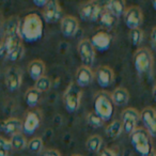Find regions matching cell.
Here are the masks:
<instances>
[{"label": "cell", "instance_id": "cell-11", "mask_svg": "<svg viewBox=\"0 0 156 156\" xmlns=\"http://www.w3.org/2000/svg\"><path fill=\"white\" fill-rule=\"evenodd\" d=\"M140 119L151 137H156V110L153 107H145L140 112Z\"/></svg>", "mask_w": 156, "mask_h": 156}, {"label": "cell", "instance_id": "cell-10", "mask_svg": "<svg viewBox=\"0 0 156 156\" xmlns=\"http://www.w3.org/2000/svg\"><path fill=\"white\" fill-rule=\"evenodd\" d=\"M62 16V9L60 3L57 0L47 1L46 5L43 8V18L48 24L57 23Z\"/></svg>", "mask_w": 156, "mask_h": 156}, {"label": "cell", "instance_id": "cell-30", "mask_svg": "<svg viewBox=\"0 0 156 156\" xmlns=\"http://www.w3.org/2000/svg\"><path fill=\"white\" fill-rule=\"evenodd\" d=\"M87 122L90 126H92V127H94V128L101 127V126L103 125V123H104V121L94 112H90L89 115H87Z\"/></svg>", "mask_w": 156, "mask_h": 156}, {"label": "cell", "instance_id": "cell-14", "mask_svg": "<svg viewBox=\"0 0 156 156\" xmlns=\"http://www.w3.org/2000/svg\"><path fill=\"white\" fill-rule=\"evenodd\" d=\"M90 42H91L92 46H93L95 50H98V51H106L107 49H109V47L111 45V37L106 31H98V32L92 35Z\"/></svg>", "mask_w": 156, "mask_h": 156}, {"label": "cell", "instance_id": "cell-8", "mask_svg": "<svg viewBox=\"0 0 156 156\" xmlns=\"http://www.w3.org/2000/svg\"><path fill=\"white\" fill-rule=\"evenodd\" d=\"M124 23L127 26L128 29H138L142 25L143 22V14L139 7L132 5L127 8L124 12Z\"/></svg>", "mask_w": 156, "mask_h": 156}, {"label": "cell", "instance_id": "cell-34", "mask_svg": "<svg viewBox=\"0 0 156 156\" xmlns=\"http://www.w3.org/2000/svg\"><path fill=\"white\" fill-rule=\"evenodd\" d=\"M43 156H61V155H60V153H59V151H57V150L49 149L44 152Z\"/></svg>", "mask_w": 156, "mask_h": 156}, {"label": "cell", "instance_id": "cell-15", "mask_svg": "<svg viewBox=\"0 0 156 156\" xmlns=\"http://www.w3.org/2000/svg\"><path fill=\"white\" fill-rule=\"evenodd\" d=\"M96 81L102 88H108L115 81V73L107 65H102L96 71Z\"/></svg>", "mask_w": 156, "mask_h": 156}, {"label": "cell", "instance_id": "cell-2", "mask_svg": "<svg viewBox=\"0 0 156 156\" xmlns=\"http://www.w3.org/2000/svg\"><path fill=\"white\" fill-rule=\"evenodd\" d=\"M129 136L133 147L140 156H149L153 153L152 137L145 128H136Z\"/></svg>", "mask_w": 156, "mask_h": 156}, {"label": "cell", "instance_id": "cell-21", "mask_svg": "<svg viewBox=\"0 0 156 156\" xmlns=\"http://www.w3.org/2000/svg\"><path fill=\"white\" fill-rule=\"evenodd\" d=\"M111 98H112V102L115 105H117V106H124V105H126L128 103L129 93H128V91L125 88L119 87L113 91Z\"/></svg>", "mask_w": 156, "mask_h": 156}, {"label": "cell", "instance_id": "cell-1", "mask_svg": "<svg viewBox=\"0 0 156 156\" xmlns=\"http://www.w3.org/2000/svg\"><path fill=\"white\" fill-rule=\"evenodd\" d=\"M44 33V23L37 13L27 14L20 23V35L23 41L34 43L39 41Z\"/></svg>", "mask_w": 156, "mask_h": 156}, {"label": "cell", "instance_id": "cell-37", "mask_svg": "<svg viewBox=\"0 0 156 156\" xmlns=\"http://www.w3.org/2000/svg\"><path fill=\"white\" fill-rule=\"evenodd\" d=\"M152 95H153L154 101L156 102V85H155V87H154V89H153V92H152Z\"/></svg>", "mask_w": 156, "mask_h": 156}, {"label": "cell", "instance_id": "cell-31", "mask_svg": "<svg viewBox=\"0 0 156 156\" xmlns=\"http://www.w3.org/2000/svg\"><path fill=\"white\" fill-rule=\"evenodd\" d=\"M24 54H25L24 46L20 45V46H18L17 48H15L14 50H12V51L7 56V59L10 61H17V60H20V59L23 58Z\"/></svg>", "mask_w": 156, "mask_h": 156}, {"label": "cell", "instance_id": "cell-9", "mask_svg": "<svg viewBox=\"0 0 156 156\" xmlns=\"http://www.w3.org/2000/svg\"><path fill=\"white\" fill-rule=\"evenodd\" d=\"M78 54L80 57V60L83 61L85 66H91L94 62V58H95V49L92 46L90 40L85 39L83 41L79 42L78 44Z\"/></svg>", "mask_w": 156, "mask_h": 156}, {"label": "cell", "instance_id": "cell-27", "mask_svg": "<svg viewBox=\"0 0 156 156\" xmlns=\"http://www.w3.org/2000/svg\"><path fill=\"white\" fill-rule=\"evenodd\" d=\"M51 87V81H50L49 77L44 75L43 77H41L40 79H37L35 81V85H34V88L37 90L39 92H46L50 89Z\"/></svg>", "mask_w": 156, "mask_h": 156}, {"label": "cell", "instance_id": "cell-38", "mask_svg": "<svg viewBox=\"0 0 156 156\" xmlns=\"http://www.w3.org/2000/svg\"><path fill=\"white\" fill-rule=\"evenodd\" d=\"M152 5H153L154 10H155V11H156V0H155V1H153V2H152Z\"/></svg>", "mask_w": 156, "mask_h": 156}, {"label": "cell", "instance_id": "cell-20", "mask_svg": "<svg viewBox=\"0 0 156 156\" xmlns=\"http://www.w3.org/2000/svg\"><path fill=\"white\" fill-rule=\"evenodd\" d=\"M105 10L108 12H110L113 16H115L117 18L121 17L125 12V2L122 0H111L108 1L105 5Z\"/></svg>", "mask_w": 156, "mask_h": 156}, {"label": "cell", "instance_id": "cell-24", "mask_svg": "<svg viewBox=\"0 0 156 156\" xmlns=\"http://www.w3.org/2000/svg\"><path fill=\"white\" fill-rule=\"evenodd\" d=\"M102 143L103 139L100 135H92L86 141V147L88 151L92 152V153H98L101 147H102Z\"/></svg>", "mask_w": 156, "mask_h": 156}, {"label": "cell", "instance_id": "cell-12", "mask_svg": "<svg viewBox=\"0 0 156 156\" xmlns=\"http://www.w3.org/2000/svg\"><path fill=\"white\" fill-rule=\"evenodd\" d=\"M23 81L22 72L18 67L12 66L5 72V83L10 91H16L20 88Z\"/></svg>", "mask_w": 156, "mask_h": 156}, {"label": "cell", "instance_id": "cell-28", "mask_svg": "<svg viewBox=\"0 0 156 156\" xmlns=\"http://www.w3.org/2000/svg\"><path fill=\"white\" fill-rule=\"evenodd\" d=\"M27 147H28L31 153H34V154L40 153L42 151V149H43V140L40 137L32 138L29 141L28 144H27Z\"/></svg>", "mask_w": 156, "mask_h": 156}, {"label": "cell", "instance_id": "cell-3", "mask_svg": "<svg viewBox=\"0 0 156 156\" xmlns=\"http://www.w3.org/2000/svg\"><path fill=\"white\" fill-rule=\"evenodd\" d=\"M113 107L111 95L107 92H98L94 98L93 108L94 113L98 115L103 121H109L113 117Z\"/></svg>", "mask_w": 156, "mask_h": 156}, {"label": "cell", "instance_id": "cell-18", "mask_svg": "<svg viewBox=\"0 0 156 156\" xmlns=\"http://www.w3.org/2000/svg\"><path fill=\"white\" fill-rule=\"evenodd\" d=\"M0 129L5 134L11 135V136L20 134V130H23V122L16 118H10L0 122Z\"/></svg>", "mask_w": 156, "mask_h": 156}, {"label": "cell", "instance_id": "cell-5", "mask_svg": "<svg viewBox=\"0 0 156 156\" xmlns=\"http://www.w3.org/2000/svg\"><path fill=\"white\" fill-rule=\"evenodd\" d=\"M134 65L139 74H147L152 71L153 56L147 48H139L134 55Z\"/></svg>", "mask_w": 156, "mask_h": 156}, {"label": "cell", "instance_id": "cell-36", "mask_svg": "<svg viewBox=\"0 0 156 156\" xmlns=\"http://www.w3.org/2000/svg\"><path fill=\"white\" fill-rule=\"evenodd\" d=\"M33 3H34V5H37V7L42 8V9H43V8L46 5V3H47V1H46V0H43V1H39V0H34V1H33Z\"/></svg>", "mask_w": 156, "mask_h": 156}, {"label": "cell", "instance_id": "cell-23", "mask_svg": "<svg viewBox=\"0 0 156 156\" xmlns=\"http://www.w3.org/2000/svg\"><path fill=\"white\" fill-rule=\"evenodd\" d=\"M40 98H41V92L37 91L35 88H30L25 93V101L27 105L31 108H34L39 104Z\"/></svg>", "mask_w": 156, "mask_h": 156}, {"label": "cell", "instance_id": "cell-25", "mask_svg": "<svg viewBox=\"0 0 156 156\" xmlns=\"http://www.w3.org/2000/svg\"><path fill=\"white\" fill-rule=\"evenodd\" d=\"M123 132V128H122V123L119 120H115V121L111 122L108 126L105 129L106 135L110 139H115L121 135V133Z\"/></svg>", "mask_w": 156, "mask_h": 156}, {"label": "cell", "instance_id": "cell-29", "mask_svg": "<svg viewBox=\"0 0 156 156\" xmlns=\"http://www.w3.org/2000/svg\"><path fill=\"white\" fill-rule=\"evenodd\" d=\"M129 39H130V42L134 46H138L139 44L142 42V39H143V32L140 28L138 29H133L130 30L129 32Z\"/></svg>", "mask_w": 156, "mask_h": 156}, {"label": "cell", "instance_id": "cell-35", "mask_svg": "<svg viewBox=\"0 0 156 156\" xmlns=\"http://www.w3.org/2000/svg\"><path fill=\"white\" fill-rule=\"evenodd\" d=\"M151 44L153 46L154 49H156V27H154L152 29V32H151Z\"/></svg>", "mask_w": 156, "mask_h": 156}, {"label": "cell", "instance_id": "cell-39", "mask_svg": "<svg viewBox=\"0 0 156 156\" xmlns=\"http://www.w3.org/2000/svg\"><path fill=\"white\" fill-rule=\"evenodd\" d=\"M149 156H156V153H155V152H153V153H152V154H150Z\"/></svg>", "mask_w": 156, "mask_h": 156}, {"label": "cell", "instance_id": "cell-4", "mask_svg": "<svg viewBox=\"0 0 156 156\" xmlns=\"http://www.w3.org/2000/svg\"><path fill=\"white\" fill-rule=\"evenodd\" d=\"M81 96H83V91L75 83H72L66 88L64 94H63V102L64 106L69 112L73 113L78 110L80 107Z\"/></svg>", "mask_w": 156, "mask_h": 156}, {"label": "cell", "instance_id": "cell-40", "mask_svg": "<svg viewBox=\"0 0 156 156\" xmlns=\"http://www.w3.org/2000/svg\"><path fill=\"white\" fill-rule=\"evenodd\" d=\"M72 156H80V155H72Z\"/></svg>", "mask_w": 156, "mask_h": 156}, {"label": "cell", "instance_id": "cell-16", "mask_svg": "<svg viewBox=\"0 0 156 156\" xmlns=\"http://www.w3.org/2000/svg\"><path fill=\"white\" fill-rule=\"evenodd\" d=\"M78 26H79V24H78L77 18L71 15H66L61 20V33L66 37H74L78 30Z\"/></svg>", "mask_w": 156, "mask_h": 156}, {"label": "cell", "instance_id": "cell-33", "mask_svg": "<svg viewBox=\"0 0 156 156\" xmlns=\"http://www.w3.org/2000/svg\"><path fill=\"white\" fill-rule=\"evenodd\" d=\"M98 156H117L113 151H111L110 149H103L102 151L98 152Z\"/></svg>", "mask_w": 156, "mask_h": 156}, {"label": "cell", "instance_id": "cell-19", "mask_svg": "<svg viewBox=\"0 0 156 156\" xmlns=\"http://www.w3.org/2000/svg\"><path fill=\"white\" fill-rule=\"evenodd\" d=\"M28 74L33 80L37 81L45 74V64L42 60H33L28 65Z\"/></svg>", "mask_w": 156, "mask_h": 156}, {"label": "cell", "instance_id": "cell-13", "mask_svg": "<svg viewBox=\"0 0 156 156\" xmlns=\"http://www.w3.org/2000/svg\"><path fill=\"white\" fill-rule=\"evenodd\" d=\"M41 124V113L37 110L29 111L23 122V132L26 135H33Z\"/></svg>", "mask_w": 156, "mask_h": 156}, {"label": "cell", "instance_id": "cell-6", "mask_svg": "<svg viewBox=\"0 0 156 156\" xmlns=\"http://www.w3.org/2000/svg\"><path fill=\"white\" fill-rule=\"evenodd\" d=\"M140 120V112L135 108H126L122 112V128L127 135H130L137 128Z\"/></svg>", "mask_w": 156, "mask_h": 156}, {"label": "cell", "instance_id": "cell-26", "mask_svg": "<svg viewBox=\"0 0 156 156\" xmlns=\"http://www.w3.org/2000/svg\"><path fill=\"white\" fill-rule=\"evenodd\" d=\"M10 143L12 145V149L14 150H24L25 147H27V144H28L26 138L23 134H16L12 136Z\"/></svg>", "mask_w": 156, "mask_h": 156}, {"label": "cell", "instance_id": "cell-32", "mask_svg": "<svg viewBox=\"0 0 156 156\" xmlns=\"http://www.w3.org/2000/svg\"><path fill=\"white\" fill-rule=\"evenodd\" d=\"M12 150V145L10 141L0 137V156H8Z\"/></svg>", "mask_w": 156, "mask_h": 156}, {"label": "cell", "instance_id": "cell-22", "mask_svg": "<svg viewBox=\"0 0 156 156\" xmlns=\"http://www.w3.org/2000/svg\"><path fill=\"white\" fill-rule=\"evenodd\" d=\"M100 23L102 24L103 27H105L106 29H112L113 27H115L118 22V18L115 16H113L110 12L106 11V10H103L102 13H101V16L98 18Z\"/></svg>", "mask_w": 156, "mask_h": 156}, {"label": "cell", "instance_id": "cell-7", "mask_svg": "<svg viewBox=\"0 0 156 156\" xmlns=\"http://www.w3.org/2000/svg\"><path fill=\"white\" fill-rule=\"evenodd\" d=\"M103 9L96 1H88L80 5L79 15L85 22H96L98 20Z\"/></svg>", "mask_w": 156, "mask_h": 156}, {"label": "cell", "instance_id": "cell-17", "mask_svg": "<svg viewBox=\"0 0 156 156\" xmlns=\"http://www.w3.org/2000/svg\"><path fill=\"white\" fill-rule=\"evenodd\" d=\"M75 78H76V83H75L76 85L79 88H85L88 87L93 81L94 75L91 67L83 65V66H80L77 69Z\"/></svg>", "mask_w": 156, "mask_h": 156}]
</instances>
